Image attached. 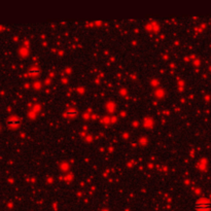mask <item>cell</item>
<instances>
[{"label": "cell", "instance_id": "1", "mask_svg": "<svg viewBox=\"0 0 211 211\" xmlns=\"http://www.w3.org/2000/svg\"><path fill=\"white\" fill-rule=\"evenodd\" d=\"M21 125V120L17 116H11L8 118L7 120V127L11 130H15V129L19 128Z\"/></svg>", "mask_w": 211, "mask_h": 211}, {"label": "cell", "instance_id": "2", "mask_svg": "<svg viewBox=\"0 0 211 211\" xmlns=\"http://www.w3.org/2000/svg\"><path fill=\"white\" fill-rule=\"evenodd\" d=\"M196 207H197V209H199V210H201V209L203 208H209L210 207V203H209L208 200H206V199H200V200L197 202V204H196Z\"/></svg>", "mask_w": 211, "mask_h": 211}, {"label": "cell", "instance_id": "3", "mask_svg": "<svg viewBox=\"0 0 211 211\" xmlns=\"http://www.w3.org/2000/svg\"><path fill=\"white\" fill-rule=\"evenodd\" d=\"M77 113H78L77 109L71 107V108H69V109H67V111L65 112V116H68V118H74V116H77Z\"/></svg>", "mask_w": 211, "mask_h": 211}, {"label": "cell", "instance_id": "4", "mask_svg": "<svg viewBox=\"0 0 211 211\" xmlns=\"http://www.w3.org/2000/svg\"><path fill=\"white\" fill-rule=\"evenodd\" d=\"M39 71H40V69H39V67H37V66H32V67H31V68H30V69H29V72H30L31 74L33 73L34 75L38 74Z\"/></svg>", "mask_w": 211, "mask_h": 211}]
</instances>
